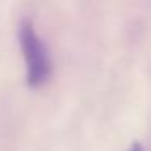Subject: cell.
I'll list each match as a JSON object with an SVG mask.
<instances>
[{
	"instance_id": "cell-1",
	"label": "cell",
	"mask_w": 151,
	"mask_h": 151,
	"mask_svg": "<svg viewBox=\"0 0 151 151\" xmlns=\"http://www.w3.org/2000/svg\"><path fill=\"white\" fill-rule=\"evenodd\" d=\"M18 37L26 62V83L29 86H39L46 83L52 73V62L46 44L34 29L31 20L28 18L21 20Z\"/></svg>"
},
{
	"instance_id": "cell-2",
	"label": "cell",
	"mask_w": 151,
	"mask_h": 151,
	"mask_svg": "<svg viewBox=\"0 0 151 151\" xmlns=\"http://www.w3.org/2000/svg\"><path fill=\"white\" fill-rule=\"evenodd\" d=\"M127 151H145V148H143V145H141L140 141H133Z\"/></svg>"
}]
</instances>
